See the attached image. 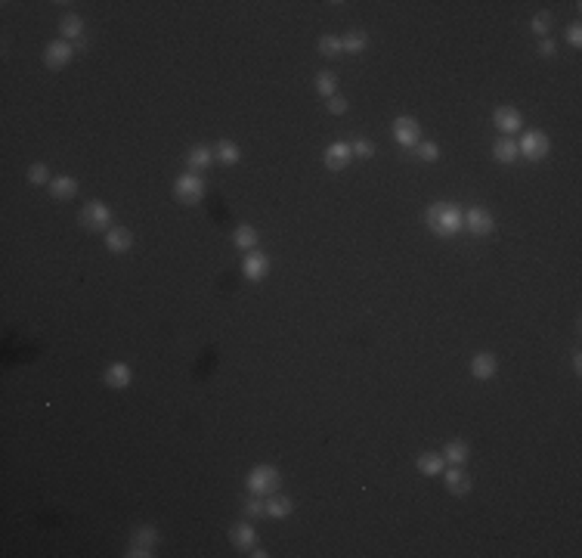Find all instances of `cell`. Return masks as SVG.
I'll return each mask as SVG.
<instances>
[{
    "label": "cell",
    "mask_w": 582,
    "mask_h": 558,
    "mask_svg": "<svg viewBox=\"0 0 582 558\" xmlns=\"http://www.w3.org/2000/svg\"><path fill=\"white\" fill-rule=\"evenodd\" d=\"M427 227H431L433 236L449 239V236H455L464 227V211L452 202H437L427 208Z\"/></svg>",
    "instance_id": "6da1fadb"
},
{
    "label": "cell",
    "mask_w": 582,
    "mask_h": 558,
    "mask_svg": "<svg viewBox=\"0 0 582 558\" xmlns=\"http://www.w3.org/2000/svg\"><path fill=\"white\" fill-rule=\"evenodd\" d=\"M279 484H282V475H279L276 465H254V468L248 471V477H245L248 493H257V496L276 493Z\"/></svg>",
    "instance_id": "7a4b0ae2"
},
{
    "label": "cell",
    "mask_w": 582,
    "mask_h": 558,
    "mask_svg": "<svg viewBox=\"0 0 582 558\" xmlns=\"http://www.w3.org/2000/svg\"><path fill=\"white\" fill-rule=\"evenodd\" d=\"M173 198L183 202V205H198L204 198V180L198 177L195 171L177 177V183H173Z\"/></svg>",
    "instance_id": "3957f363"
},
{
    "label": "cell",
    "mask_w": 582,
    "mask_h": 558,
    "mask_svg": "<svg viewBox=\"0 0 582 558\" xmlns=\"http://www.w3.org/2000/svg\"><path fill=\"white\" fill-rule=\"evenodd\" d=\"M80 223H84V229H93V233H99V229L109 233V229H111L109 205H105V202H87L84 208H80Z\"/></svg>",
    "instance_id": "277c9868"
},
{
    "label": "cell",
    "mask_w": 582,
    "mask_h": 558,
    "mask_svg": "<svg viewBox=\"0 0 582 558\" xmlns=\"http://www.w3.org/2000/svg\"><path fill=\"white\" fill-rule=\"evenodd\" d=\"M517 149H520V155H524V158H530V161H542L545 155L551 152V140L542 134V130H526V134L520 136Z\"/></svg>",
    "instance_id": "5b68a950"
},
{
    "label": "cell",
    "mask_w": 582,
    "mask_h": 558,
    "mask_svg": "<svg viewBox=\"0 0 582 558\" xmlns=\"http://www.w3.org/2000/svg\"><path fill=\"white\" fill-rule=\"evenodd\" d=\"M394 140L400 143V146H418V140H421V124H418V118H412V115H400V118H394Z\"/></svg>",
    "instance_id": "8992f818"
},
{
    "label": "cell",
    "mask_w": 582,
    "mask_h": 558,
    "mask_svg": "<svg viewBox=\"0 0 582 558\" xmlns=\"http://www.w3.org/2000/svg\"><path fill=\"white\" fill-rule=\"evenodd\" d=\"M74 59V43L72 41H50L43 47V65L47 68H65Z\"/></svg>",
    "instance_id": "52a82bcc"
},
{
    "label": "cell",
    "mask_w": 582,
    "mask_h": 558,
    "mask_svg": "<svg viewBox=\"0 0 582 558\" xmlns=\"http://www.w3.org/2000/svg\"><path fill=\"white\" fill-rule=\"evenodd\" d=\"M464 229L474 236H489L495 229V220L486 208H468L464 211Z\"/></svg>",
    "instance_id": "ba28073f"
},
{
    "label": "cell",
    "mask_w": 582,
    "mask_h": 558,
    "mask_svg": "<svg viewBox=\"0 0 582 558\" xmlns=\"http://www.w3.org/2000/svg\"><path fill=\"white\" fill-rule=\"evenodd\" d=\"M493 124H495V130H502L505 136H511V134H517V130L524 127V118H520L517 109H511V105H502V109L493 112Z\"/></svg>",
    "instance_id": "9c48e42d"
},
{
    "label": "cell",
    "mask_w": 582,
    "mask_h": 558,
    "mask_svg": "<svg viewBox=\"0 0 582 558\" xmlns=\"http://www.w3.org/2000/svg\"><path fill=\"white\" fill-rule=\"evenodd\" d=\"M266 273H270V258L260 254V251H248L245 260H241V276L257 282V279H263Z\"/></svg>",
    "instance_id": "30bf717a"
},
{
    "label": "cell",
    "mask_w": 582,
    "mask_h": 558,
    "mask_svg": "<svg viewBox=\"0 0 582 558\" xmlns=\"http://www.w3.org/2000/svg\"><path fill=\"white\" fill-rule=\"evenodd\" d=\"M325 167L328 171H344L347 165H350V158H353V149H350V143H332V146L325 149Z\"/></svg>",
    "instance_id": "8fae6325"
},
{
    "label": "cell",
    "mask_w": 582,
    "mask_h": 558,
    "mask_svg": "<svg viewBox=\"0 0 582 558\" xmlns=\"http://www.w3.org/2000/svg\"><path fill=\"white\" fill-rule=\"evenodd\" d=\"M443 481H446V490H449V493H455V496L471 493V487H474V481H471V477L462 471V465H452L449 471L443 468Z\"/></svg>",
    "instance_id": "7c38bea8"
},
{
    "label": "cell",
    "mask_w": 582,
    "mask_h": 558,
    "mask_svg": "<svg viewBox=\"0 0 582 558\" xmlns=\"http://www.w3.org/2000/svg\"><path fill=\"white\" fill-rule=\"evenodd\" d=\"M495 369H499V363H495V353H489V351L474 353V360H471V375H474L477 382H486V378H493Z\"/></svg>",
    "instance_id": "4fadbf2b"
},
{
    "label": "cell",
    "mask_w": 582,
    "mask_h": 558,
    "mask_svg": "<svg viewBox=\"0 0 582 558\" xmlns=\"http://www.w3.org/2000/svg\"><path fill=\"white\" fill-rule=\"evenodd\" d=\"M103 382L109 384L111 391H124L130 382H133V372H130V366H127V363H111L109 369H105Z\"/></svg>",
    "instance_id": "5bb4252c"
},
{
    "label": "cell",
    "mask_w": 582,
    "mask_h": 558,
    "mask_svg": "<svg viewBox=\"0 0 582 558\" xmlns=\"http://www.w3.org/2000/svg\"><path fill=\"white\" fill-rule=\"evenodd\" d=\"M254 539H257V530H254L248 521H239V524H233L229 527V543L235 546V549H241V552H248L254 546Z\"/></svg>",
    "instance_id": "9a60e30c"
},
{
    "label": "cell",
    "mask_w": 582,
    "mask_h": 558,
    "mask_svg": "<svg viewBox=\"0 0 582 558\" xmlns=\"http://www.w3.org/2000/svg\"><path fill=\"white\" fill-rule=\"evenodd\" d=\"M493 158L499 161V165H514V161L520 158V149H517V143H514V136H502V140L493 143Z\"/></svg>",
    "instance_id": "2e32d148"
},
{
    "label": "cell",
    "mask_w": 582,
    "mask_h": 558,
    "mask_svg": "<svg viewBox=\"0 0 582 558\" xmlns=\"http://www.w3.org/2000/svg\"><path fill=\"white\" fill-rule=\"evenodd\" d=\"M105 245H109V251L124 254V251H130V245H133V233L124 229V227H111L109 233H105Z\"/></svg>",
    "instance_id": "e0dca14e"
},
{
    "label": "cell",
    "mask_w": 582,
    "mask_h": 558,
    "mask_svg": "<svg viewBox=\"0 0 582 558\" xmlns=\"http://www.w3.org/2000/svg\"><path fill=\"white\" fill-rule=\"evenodd\" d=\"M59 34H62V41H78V37H84V19H80L78 12H65V16L59 19Z\"/></svg>",
    "instance_id": "ac0fdd59"
},
{
    "label": "cell",
    "mask_w": 582,
    "mask_h": 558,
    "mask_svg": "<svg viewBox=\"0 0 582 558\" xmlns=\"http://www.w3.org/2000/svg\"><path fill=\"white\" fill-rule=\"evenodd\" d=\"M415 468H418L421 475H427V477H437V475H443L446 459L440 456V453H421V456L415 459Z\"/></svg>",
    "instance_id": "d6986e66"
},
{
    "label": "cell",
    "mask_w": 582,
    "mask_h": 558,
    "mask_svg": "<svg viewBox=\"0 0 582 558\" xmlns=\"http://www.w3.org/2000/svg\"><path fill=\"white\" fill-rule=\"evenodd\" d=\"M291 512H294V499L291 496H282V493L266 496V515L270 518H288Z\"/></svg>",
    "instance_id": "ffe728a7"
},
{
    "label": "cell",
    "mask_w": 582,
    "mask_h": 558,
    "mask_svg": "<svg viewBox=\"0 0 582 558\" xmlns=\"http://www.w3.org/2000/svg\"><path fill=\"white\" fill-rule=\"evenodd\" d=\"M211 149H214V158L220 161V165H239L241 161V149L235 146L233 140H217Z\"/></svg>",
    "instance_id": "44dd1931"
},
{
    "label": "cell",
    "mask_w": 582,
    "mask_h": 558,
    "mask_svg": "<svg viewBox=\"0 0 582 558\" xmlns=\"http://www.w3.org/2000/svg\"><path fill=\"white\" fill-rule=\"evenodd\" d=\"M50 196L59 198V202L74 198V196H78V180H74V177H56V180H50Z\"/></svg>",
    "instance_id": "7402d4cb"
},
{
    "label": "cell",
    "mask_w": 582,
    "mask_h": 558,
    "mask_svg": "<svg viewBox=\"0 0 582 558\" xmlns=\"http://www.w3.org/2000/svg\"><path fill=\"white\" fill-rule=\"evenodd\" d=\"M440 456L446 459V462H452V465H464L468 462V456H471V446L464 444V440H449V444L443 446V453H440Z\"/></svg>",
    "instance_id": "603a6c76"
},
{
    "label": "cell",
    "mask_w": 582,
    "mask_h": 558,
    "mask_svg": "<svg viewBox=\"0 0 582 558\" xmlns=\"http://www.w3.org/2000/svg\"><path fill=\"white\" fill-rule=\"evenodd\" d=\"M211 161H214V149L211 146H192L189 152H186V165H189L192 171H204Z\"/></svg>",
    "instance_id": "cb8c5ba5"
},
{
    "label": "cell",
    "mask_w": 582,
    "mask_h": 558,
    "mask_svg": "<svg viewBox=\"0 0 582 558\" xmlns=\"http://www.w3.org/2000/svg\"><path fill=\"white\" fill-rule=\"evenodd\" d=\"M155 539H158V530H155L152 524H142L133 530V539H130V546H136V549H146L149 555H155Z\"/></svg>",
    "instance_id": "d4e9b609"
},
{
    "label": "cell",
    "mask_w": 582,
    "mask_h": 558,
    "mask_svg": "<svg viewBox=\"0 0 582 558\" xmlns=\"http://www.w3.org/2000/svg\"><path fill=\"white\" fill-rule=\"evenodd\" d=\"M233 242H235V248H241V251H254V248H257V229L248 227V223H239L235 233H233Z\"/></svg>",
    "instance_id": "484cf974"
},
{
    "label": "cell",
    "mask_w": 582,
    "mask_h": 558,
    "mask_svg": "<svg viewBox=\"0 0 582 558\" xmlns=\"http://www.w3.org/2000/svg\"><path fill=\"white\" fill-rule=\"evenodd\" d=\"M334 90H338V74L328 72V68L316 72V93L328 99V96H334Z\"/></svg>",
    "instance_id": "4316f807"
},
{
    "label": "cell",
    "mask_w": 582,
    "mask_h": 558,
    "mask_svg": "<svg viewBox=\"0 0 582 558\" xmlns=\"http://www.w3.org/2000/svg\"><path fill=\"white\" fill-rule=\"evenodd\" d=\"M369 47V34L365 31H353V34L341 37V53H363Z\"/></svg>",
    "instance_id": "83f0119b"
},
{
    "label": "cell",
    "mask_w": 582,
    "mask_h": 558,
    "mask_svg": "<svg viewBox=\"0 0 582 558\" xmlns=\"http://www.w3.org/2000/svg\"><path fill=\"white\" fill-rule=\"evenodd\" d=\"M241 512H245L248 518H263L266 515V496L251 493L248 499H241Z\"/></svg>",
    "instance_id": "f1b7e54d"
},
{
    "label": "cell",
    "mask_w": 582,
    "mask_h": 558,
    "mask_svg": "<svg viewBox=\"0 0 582 558\" xmlns=\"http://www.w3.org/2000/svg\"><path fill=\"white\" fill-rule=\"evenodd\" d=\"M316 50H319V56H328V59H334V56H341V37H319V43H316Z\"/></svg>",
    "instance_id": "f546056e"
},
{
    "label": "cell",
    "mask_w": 582,
    "mask_h": 558,
    "mask_svg": "<svg viewBox=\"0 0 582 558\" xmlns=\"http://www.w3.org/2000/svg\"><path fill=\"white\" fill-rule=\"evenodd\" d=\"M28 183H34V186H50V167L43 165V161H34V165L28 167Z\"/></svg>",
    "instance_id": "4dcf8cb0"
},
{
    "label": "cell",
    "mask_w": 582,
    "mask_h": 558,
    "mask_svg": "<svg viewBox=\"0 0 582 558\" xmlns=\"http://www.w3.org/2000/svg\"><path fill=\"white\" fill-rule=\"evenodd\" d=\"M532 31H536L539 37H545L551 31V12H536L532 16Z\"/></svg>",
    "instance_id": "1f68e13d"
},
{
    "label": "cell",
    "mask_w": 582,
    "mask_h": 558,
    "mask_svg": "<svg viewBox=\"0 0 582 558\" xmlns=\"http://www.w3.org/2000/svg\"><path fill=\"white\" fill-rule=\"evenodd\" d=\"M415 152H418L421 161H437L440 158V146H437V143H418V146H415Z\"/></svg>",
    "instance_id": "d6a6232c"
},
{
    "label": "cell",
    "mask_w": 582,
    "mask_h": 558,
    "mask_svg": "<svg viewBox=\"0 0 582 558\" xmlns=\"http://www.w3.org/2000/svg\"><path fill=\"white\" fill-rule=\"evenodd\" d=\"M350 149L359 158H371V155H375V143L371 140H356V143H350Z\"/></svg>",
    "instance_id": "836d02e7"
},
{
    "label": "cell",
    "mask_w": 582,
    "mask_h": 558,
    "mask_svg": "<svg viewBox=\"0 0 582 558\" xmlns=\"http://www.w3.org/2000/svg\"><path fill=\"white\" fill-rule=\"evenodd\" d=\"M567 43H570V47H576V50L582 47V25L579 22H570L567 25Z\"/></svg>",
    "instance_id": "e575fe53"
},
{
    "label": "cell",
    "mask_w": 582,
    "mask_h": 558,
    "mask_svg": "<svg viewBox=\"0 0 582 558\" xmlns=\"http://www.w3.org/2000/svg\"><path fill=\"white\" fill-rule=\"evenodd\" d=\"M328 112H332V115H344V112H347V99L338 96V93H334V96H328Z\"/></svg>",
    "instance_id": "d590c367"
},
{
    "label": "cell",
    "mask_w": 582,
    "mask_h": 558,
    "mask_svg": "<svg viewBox=\"0 0 582 558\" xmlns=\"http://www.w3.org/2000/svg\"><path fill=\"white\" fill-rule=\"evenodd\" d=\"M557 53V43L548 41V37H542V43H539V56H554Z\"/></svg>",
    "instance_id": "8d00e7d4"
},
{
    "label": "cell",
    "mask_w": 582,
    "mask_h": 558,
    "mask_svg": "<svg viewBox=\"0 0 582 558\" xmlns=\"http://www.w3.org/2000/svg\"><path fill=\"white\" fill-rule=\"evenodd\" d=\"M87 47H90V41H87V37H78V41H74V53H84Z\"/></svg>",
    "instance_id": "74e56055"
},
{
    "label": "cell",
    "mask_w": 582,
    "mask_h": 558,
    "mask_svg": "<svg viewBox=\"0 0 582 558\" xmlns=\"http://www.w3.org/2000/svg\"><path fill=\"white\" fill-rule=\"evenodd\" d=\"M251 555H254V558H266L270 552H266V549H257V546H251Z\"/></svg>",
    "instance_id": "f35d334b"
},
{
    "label": "cell",
    "mask_w": 582,
    "mask_h": 558,
    "mask_svg": "<svg viewBox=\"0 0 582 558\" xmlns=\"http://www.w3.org/2000/svg\"><path fill=\"white\" fill-rule=\"evenodd\" d=\"M573 369H576V372H582V360H579V353H573Z\"/></svg>",
    "instance_id": "ab89813d"
}]
</instances>
